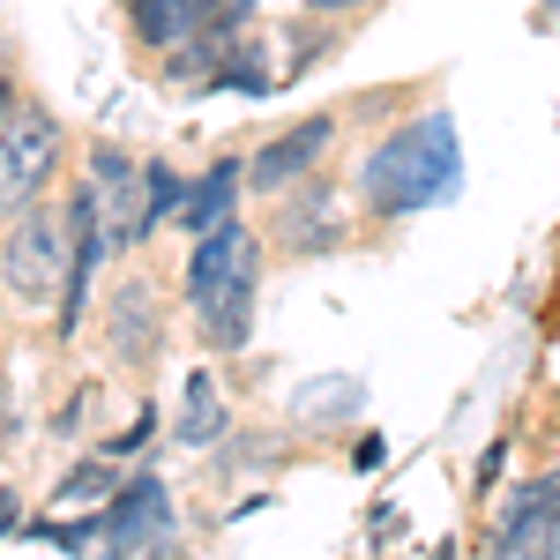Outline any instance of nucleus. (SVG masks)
Listing matches in <instances>:
<instances>
[{"label": "nucleus", "mask_w": 560, "mask_h": 560, "mask_svg": "<svg viewBox=\"0 0 560 560\" xmlns=\"http://www.w3.org/2000/svg\"><path fill=\"white\" fill-rule=\"evenodd\" d=\"M456 187H464V150H456V120L448 113L404 120L359 165V195H366L374 217H419L433 202H448Z\"/></svg>", "instance_id": "1"}, {"label": "nucleus", "mask_w": 560, "mask_h": 560, "mask_svg": "<svg viewBox=\"0 0 560 560\" xmlns=\"http://www.w3.org/2000/svg\"><path fill=\"white\" fill-rule=\"evenodd\" d=\"M255 277H261V255H255V232L247 224H210L195 232V255H187V300H195V329L210 351H240L255 337Z\"/></svg>", "instance_id": "2"}, {"label": "nucleus", "mask_w": 560, "mask_h": 560, "mask_svg": "<svg viewBox=\"0 0 560 560\" xmlns=\"http://www.w3.org/2000/svg\"><path fill=\"white\" fill-rule=\"evenodd\" d=\"M68 269H75V210L60 202H31L23 217H8V240H0V292L23 306V314H45L68 292Z\"/></svg>", "instance_id": "3"}, {"label": "nucleus", "mask_w": 560, "mask_h": 560, "mask_svg": "<svg viewBox=\"0 0 560 560\" xmlns=\"http://www.w3.org/2000/svg\"><path fill=\"white\" fill-rule=\"evenodd\" d=\"M60 158H68V128L52 120V105L31 90H8L0 97V217L45 202L60 179Z\"/></svg>", "instance_id": "4"}, {"label": "nucleus", "mask_w": 560, "mask_h": 560, "mask_svg": "<svg viewBox=\"0 0 560 560\" xmlns=\"http://www.w3.org/2000/svg\"><path fill=\"white\" fill-rule=\"evenodd\" d=\"M90 202H97V224H105V247H135L150 240V217H142V165L120 158L113 142L90 150Z\"/></svg>", "instance_id": "5"}, {"label": "nucleus", "mask_w": 560, "mask_h": 560, "mask_svg": "<svg viewBox=\"0 0 560 560\" xmlns=\"http://www.w3.org/2000/svg\"><path fill=\"white\" fill-rule=\"evenodd\" d=\"M345 210H337V195L322 187V179H300L284 202H277V217H269V240L284 247V255H337L345 247Z\"/></svg>", "instance_id": "6"}, {"label": "nucleus", "mask_w": 560, "mask_h": 560, "mask_svg": "<svg viewBox=\"0 0 560 560\" xmlns=\"http://www.w3.org/2000/svg\"><path fill=\"white\" fill-rule=\"evenodd\" d=\"M105 538H113V553H165L173 546V501H165V486L158 478H128L113 493Z\"/></svg>", "instance_id": "7"}, {"label": "nucleus", "mask_w": 560, "mask_h": 560, "mask_svg": "<svg viewBox=\"0 0 560 560\" xmlns=\"http://www.w3.org/2000/svg\"><path fill=\"white\" fill-rule=\"evenodd\" d=\"M329 142H337V120H329V113H314V120H300V128H284L269 150H255V165H247L255 195H284L292 179H306V165L329 158Z\"/></svg>", "instance_id": "8"}, {"label": "nucleus", "mask_w": 560, "mask_h": 560, "mask_svg": "<svg viewBox=\"0 0 560 560\" xmlns=\"http://www.w3.org/2000/svg\"><path fill=\"white\" fill-rule=\"evenodd\" d=\"M560 546V478H530L516 501H509V516H501V553H553Z\"/></svg>", "instance_id": "9"}, {"label": "nucleus", "mask_w": 560, "mask_h": 560, "mask_svg": "<svg viewBox=\"0 0 560 560\" xmlns=\"http://www.w3.org/2000/svg\"><path fill=\"white\" fill-rule=\"evenodd\" d=\"M105 337H113V359L142 366V359L158 351V337H165V300H158L150 284H120V292H113V322H105Z\"/></svg>", "instance_id": "10"}, {"label": "nucleus", "mask_w": 560, "mask_h": 560, "mask_svg": "<svg viewBox=\"0 0 560 560\" xmlns=\"http://www.w3.org/2000/svg\"><path fill=\"white\" fill-rule=\"evenodd\" d=\"M128 23L150 52H187L210 38V0H128Z\"/></svg>", "instance_id": "11"}, {"label": "nucleus", "mask_w": 560, "mask_h": 560, "mask_svg": "<svg viewBox=\"0 0 560 560\" xmlns=\"http://www.w3.org/2000/svg\"><path fill=\"white\" fill-rule=\"evenodd\" d=\"M240 179H247V165H240V158H217L210 173L179 195L173 217L187 224V232H210V224H224V210H232V187H240Z\"/></svg>", "instance_id": "12"}, {"label": "nucleus", "mask_w": 560, "mask_h": 560, "mask_svg": "<svg viewBox=\"0 0 560 560\" xmlns=\"http://www.w3.org/2000/svg\"><path fill=\"white\" fill-rule=\"evenodd\" d=\"M217 433H224V396H217L210 374H195L187 382V404H179V441L187 448H210Z\"/></svg>", "instance_id": "13"}, {"label": "nucleus", "mask_w": 560, "mask_h": 560, "mask_svg": "<svg viewBox=\"0 0 560 560\" xmlns=\"http://www.w3.org/2000/svg\"><path fill=\"white\" fill-rule=\"evenodd\" d=\"M15 433H23V419H15V396H8V382H0V456L15 448Z\"/></svg>", "instance_id": "14"}, {"label": "nucleus", "mask_w": 560, "mask_h": 560, "mask_svg": "<svg viewBox=\"0 0 560 560\" xmlns=\"http://www.w3.org/2000/svg\"><path fill=\"white\" fill-rule=\"evenodd\" d=\"M314 15H345V8H366V0H306Z\"/></svg>", "instance_id": "15"}, {"label": "nucleus", "mask_w": 560, "mask_h": 560, "mask_svg": "<svg viewBox=\"0 0 560 560\" xmlns=\"http://www.w3.org/2000/svg\"><path fill=\"white\" fill-rule=\"evenodd\" d=\"M8 516H15V509H8V493H0V530H8Z\"/></svg>", "instance_id": "16"}, {"label": "nucleus", "mask_w": 560, "mask_h": 560, "mask_svg": "<svg viewBox=\"0 0 560 560\" xmlns=\"http://www.w3.org/2000/svg\"><path fill=\"white\" fill-rule=\"evenodd\" d=\"M0 300H8V292H0ZM0 337H8V314H0Z\"/></svg>", "instance_id": "17"}, {"label": "nucleus", "mask_w": 560, "mask_h": 560, "mask_svg": "<svg viewBox=\"0 0 560 560\" xmlns=\"http://www.w3.org/2000/svg\"><path fill=\"white\" fill-rule=\"evenodd\" d=\"M0 97H8V90H0Z\"/></svg>", "instance_id": "18"}]
</instances>
